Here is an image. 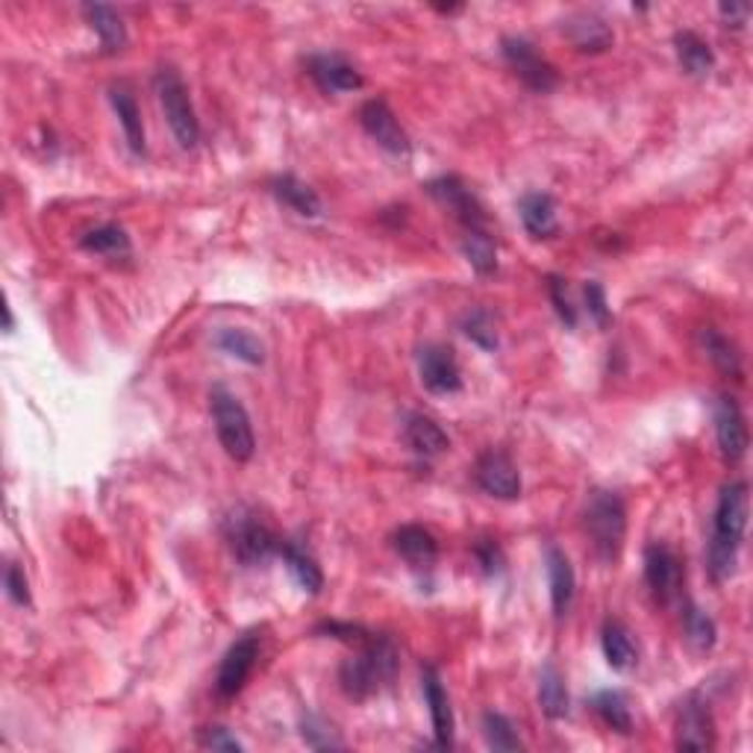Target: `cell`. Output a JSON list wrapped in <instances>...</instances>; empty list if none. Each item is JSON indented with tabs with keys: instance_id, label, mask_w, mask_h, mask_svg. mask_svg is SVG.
<instances>
[{
	"instance_id": "1",
	"label": "cell",
	"mask_w": 753,
	"mask_h": 753,
	"mask_svg": "<svg viewBox=\"0 0 753 753\" xmlns=\"http://www.w3.org/2000/svg\"><path fill=\"white\" fill-rule=\"evenodd\" d=\"M747 530V482H728L719 495V507L712 518L710 548H707V569L715 583L733 577L739 560V548L745 542Z\"/></svg>"
},
{
	"instance_id": "2",
	"label": "cell",
	"mask_w": 753,
	"mask_h": 753,
	"mask_svg": "<svg viewBox=\"0 0 753 753\" xmlns=\"http://www.w3.org/2000/svg\"><path fill=\"white\" fill-rule=\"evenodd\" d=\"M360 648L357 657L344 659L339 668V686L351 701H369L380 686L392 683L397 675V648L389 636L371 633Z\"/></svg>"
},
{
	"instance_id": "3",
	"label": "cell",
	"mask_w": 753,
	"mask_h": 753,
	"mask_svg": "<svg viewBox=\"0 0 753 753\" xmlns=\"http://www.w3.org/2000/svg\"><path fill=\"white\" fill-rule=\"evenodd\" d=\"M583 527H586L592 551L601 562H615L622 556L624 539H627V507L618 491L595 489L588 495L586 512H583Z\"/></svg>"
},
{
	"instance_id": "4",
	"label": "cell",
	"mask_w": 753,
	"mask_h": 753,
	"mask_svg": "<svg viewBox=\"0 0 753 753\" xmlns=\"http://www.w3.org/2000/svg\"><path fill=\"white\" fill-rule=\"evenodd\" d=\"M210 406L221 447L227 450L230 459L247 463L256 450V436L245 403L238 401L233 392H227L224 385H215L210 392Z\"/></svg>"
},
{
	"instance_id": "5",
	"label": "cell",
	"mask_w": 753,
	"mask_h": 753,
	"mask_svg": "<svg viewBox=\"0 0 753 753\" xmlns=\"http://www.w3.org/2000/svg\"><path fill=\"white\" fill-rule=\"evenodd\" d=\"M153 92L159 97V106L166 113V121L174 132V139L180 148L192 150L201 141V121L194 113L192 97H189V86L174 68H159L153 77Z\"/></svg>"
},
{
	"instance_id": "6",
	"label": "cell",
	"mask_w": 753,
	"mask_h": 753,
	"mask_svg": "<svg viewBox=\"0 0 753 753\" xmlns=\"http://www.w3.org/2000/svg\"><path fill=\"white\" fill-rule=\"evenodd\" d=\"M224 539H227L233 556L245 569L265 565L274 553H280V539L251 509H236L233 516H227V521H224Z\"/></svg>"
},
{
	"instance_id": "7",
	"label": "cell",
	"mask_w": 753,
	"mask_h": 753,
	"mask_svg": "<svg viewBox=\"0 0 753 753\" xmlns=\"http://www.w3.org/2000/svg\"><path fill=\"white\" fill-rule=\"evenodd\" d=\"M500 53L507 65L518 74V79L524 83L527 88H533L539 95L551 92L560 83V74L553 68L551 62L544 60L542 53L535 51V44L524 35H503L500 39Z\"/></svg>"
},
{
	"instance_id": "8",
	"label": "cell",
	"mask_w": 753,
	"mask_h": 753,
	"mask_svg": "<svg viewBox=\"0 0 753 753\" xmlns=\"http://www.w3.org/2000/svg\"><path fill=\"white\" fill-rule=\"evenodd\" d=\"M256 657H259V630L242 633L230 645V650L221 659L219 677H215V694L221 701H233L245 689L247 677H251L256 666Z\"/></svg>"
},
{
	"instance_id": "9",
	"label": "cell",
	"mask_w": 753,
	"mask_h": 753,
	"mask_svg": "<svg viewBox=\"0 0 753 753\" xmlns=\"http://www.w3.org/2000/svg\"><path fill=\"white\" fill-rule=\"evenodd\" d=\"M686 580V565L683 560L677 556L675 548H668L666 542L648 544L645 551V583L654 592L657 601L668 604L680 595Z\"/></svg>"
},
{
	"instance_id": "10",
	"label": "cell",
	"mask_w": 753,
	"mask_h": 753,
	"mask_svg": "<svg viewBox=\"0 0 753 753\" xmlns=\"http://www.w3.org/2000/svg\"><path fill=\"white\" fill-rule=\"evenodd\" d=\"M362 130L369 132L371 139L392 157H406L410 153V136L397 121V115L392 113V106L385 104L383 97H371L360 109Z\"/></svg>"
},
{
	"instance_id": "11",
	"label": "cell",
	"mask_w": 753,
	"mask_h": 753,
	"mask_svg": "<svg viewBox=\"0 0 753 753\" xmlns=\"http://www.w3.org/2000/svg\"><path fill=\"white\" fill-rule=\"evenodd\" d=\"M424 189H427L442 206H447V210L454 212L456 221H459L465 230L486 227V210H482V203L477 201V194H474L459 177L454 174L436 177V180H429Z\"/></svg>"
},
{
	"instance_id": "12",
	"label": "cell",
	"mask_w": 753,
	"mask_h": 753,
	"mask_svg": "<svg viewBox=\"0 0 753 753\" xmlns=\"http://www.w3.org/2000/svg\"><path fill=\"white\" fill-rule=\"evenodd\" d=\"M474 480L486 495L498 500H516L521 498V474H518L516 463L509 459L503 450H486L480 454L477 465H474Z\"/></svg>"
},
{
	"instance_id": "13",
	"label": "cell",
	"mask_w": 753,
	"mask_h": 753,
	"mask_svg": "<svg viewBox=\"0 0 753 753\" xmlns=\"http://www.w3.org/2000/svg\"><path fill=\"white\" fill-rule=\"evenodd\" d=\"M421 385L433 394H456L463 389V371L447 344H424L418 351Z\"/></svg>"
},
{
	"instance_id": "14",
	"label": "cell",
	"mask_w": 753,
	"mask_h": 753,
	"mask_svg": "<svg viewBox=\"0 0 753 753\" xmlns=\"http://www.w3.org/2000/svg\"><path fill=\"white\" fill-rule=\"evenodd\" d=\"M715 745V721L710 703L701 694H689L677 712V747L680 751H710Z\"/></svg>"
},
{
	"instance_id": "15",
	"label": "cell",
	"mask_w": 753,
	"mask_h": 753,
	"mask_svg": "<svg viewBox=\"0 0 753 753\" xmlns=\"http://www.w3.org/2000/svg\"><path fill=\"white\" fill-rule=\"evenodd\" d=\"M307 74L325 95H344L362 88V74L342 53H312L307 60Z\"/></svg>"
},
{
	"instance_id": "16",
	"label": "cell",
	"mask_w": 753,
	"mask_h": 753,
	"mask_svg": "<svg viewBox=\"0 0 753 753\" xmlns=\"http://www.w3.org/2000/svg\"><path fill=\"white\" fill-rule=\"evenodd\" d=\"M715 436H719V447L724 459L736 463L747 454L751 436H747L745 415L739 410V403L733 397H719L715 401Z\"/></svg>"
},
{
	"instance_id": "17",
	"label": "cell",
	"mask_w": 753,
	"mask_h": 753,
	"mask_svg": "<svg viewBox=\"0 0 753 753\" xmlns=\"http://www.w3.org/2000/svg\"><path fill=\"white\" fill-rule=\"evenodd\" d=\"M421 689H424V701H427L429 719H433L436 747L447 751V747H454V710H450V698H447V689L442 686V677H438L433 666L424 668Z\"/></svg>"
},
{
	"instance_id": "18",
	"label": "cell",
	"mask_w": 753,
	"mask_h": 753,
	"mask_svg": "<svg viewBox=\"0 0 753 753\" xmlns=\"http://www.w3.org/2000/svg\"><path fill=\"white\" fill-rule=\"evenodd\" d=\"M544 569H548V586H551V604L556 618H565L574 604V592H577V577H574V565L560 551L556 544L544 548Z\"/></svg>"
},
{
	"instance_id": "19",
	"label": "cell",
	"mask_w": 753,
	"mask_h": 753,
	"mask_svg": "<svg viewBox=\"0 0 753 753\" xmlns=\"http://www.w3.org/2000/svg\"><path fill=\"white\" fill-rule=\"evenodd\" d=\"M392 548L397 551V556H401V560L415 571L433 569L438 560L436 535L429 533L427 527H421V524L397 527L392 535Z\"/></svg>"
},
{
	"instance_id": "20",
	"label": "cell",
	"mask_w": 753,
	"mask_h": 753,
	"mask_svg": "<svg viewBox=\"0 0 753 753\" xmlns=\"http://www.w3.org/2000/svg\"><path fill=\"white\" fill-rule=\"evenodd\" d=\"M562 30H565L569 42L574 44L580 53H604L609 51L615 42L613 26L606 24L601 15H595V12H577V15H571Z\"/></svg>"
},
{
	"instance_id": "21",
	"label": "cell",
	"mask_w": 753,
	"mask_h": 753,
	"mask_svg": "<svg viewBox=\"0 0 753 753\" xmlns=\"http://www.w3.org/2000/svg\"><path fill=\"white\" fill-rule=\"evenodd\" d=\"M601 648H604L606 666L613 671H630L639 662V645L633 639L630 627L618 618H606L601 630Z\"/></svg>"
},
{
	"instance_id": "22",
	"label": "cell",
	"mask_w": 753,
	"mask_h": 753,
	"mask_svg": "<svg viewBox=\"0 0 753 753\" xmlns=\"http://www.w3.org/2000/svg\"><path fill=\"white\" fill-rule=\"evenodd\" d=\"M518 215H521V224L533 238H553L560 233L556 203H553L548 192H527L518 201Z\"/></svg>"
},
{
	"instance_id": "23",
	"label": "cell",
	"mask_w": 753,
	"mask_h": 753,
	"mask_svg": "<svg viewBox=\"0 0 753 753\" xmlns=\"http://www.w3.org/2000/svg\"><path fill=\"white\" fill-rule=\"evenodd\" d=\"M403 442L410 445L412 454L418 456H438L445 454L450 447V438L436 421L429 415H421V412H410L406 421H403Z\"/></svg>"
},
{
	"instance_id": "24",
	"label": "cell",
	"mask_w": 753,
	"mask_h": 753,
	"mask_svg": "<svg viewBox=\"0 0 753 753\" xmlns=\"http://www.w3.org/2000/svg\"><path fill=\"white\" fill-rule=\"evenodd\" d=\"M109 104H113L115 115H118V124H121L124 139H127V148L136 153V157H145V121H141V109L136 104V97L127 86H113L109 88Z\"/></svg>"
},
{
	"instance_id": "25",
	"label": "cell",
	"mask_w": 753,
	"mask_h": 753,
	"mask_svg": "<svg viewBox=\"0 0 753 753\" xmlns=\"http://www.w3.org/2000/svg\"><path fill=\"white\" fill-rule=\"evenodd\" d=\"M268 189H272V194L283 203V206H289L291 212H298L300 219H318L321 210H325L316 189L304 183V180H298L295 174L274 177L272 183H268Z\"/></svg>"
},
{
	"instance_id": "26",
	"label": "cell",
	"mask_w": 753,
	"mask_h": 753,
	"mask_svg": "<svg viewBox=\"0 0 753 753\" xmlns=\"http://www.w3.org/2000/svg\"><path fill=\"white\" fill-rule=\"evenodd\" d=\"M83 15H86L88 26L97 33V39H100L104 53H118L127 47V26H124L121 15L113 7H106V3H86Z\"/></svg>"
},
{
	"instance_id": "27",
	"label": "cell",
	"mask_w": 753,
	"mask_h": 753,
	"mask_svg": "<svg viewBox=\"0 0 753 753\" xmlns=\"http://www.w3.org/2000/svg\"><path fill=\"white\" fill-rule=\"evenodd\" d=\"M280 556H283V562H286V569H289L291 577H295V583H298L304 592L318 595V592L325 588V574H321V565H318L316 556H312L307 548H300L298 542H280Z\"/></svg>"
},
{
	"instance_id": "28",
	"label": "cell",
	"mask_w": 753,
	"mask_h": 753,
	"mask_svg": "<svg viewBox=\"0 0 753 753\" xmlns=\"http://www.w3.org/2000/svg\"><path fill=\"white\" fill-rule=\"evenodd\" d=\"M675 51L680 65H683V71L686 74H692V77H707L712 71V65H715V53H712L710 42L701 39L694 30H680V33L675 35Z\"/></svg>"
},
{
	"instance_id": "29",
	"label": "cell",
	"mask_w": 753,
	"mask_h": 753,
	"mask_svg": "<svg viewBox=\"0 0 753 753\" xmlns=\"http://www.w3.org/2000/svg\"><path fill=\"white\" fill-rule=\"evenodd\" d=\"M698 342H701L707 360H710L721 374L736 376V380L742 376V353H739L736 344L730 342L721 330H715V327H701V330H698Z\"/></svg>"
},
{
	"instance_id": "30",
	"label": "cell",
	"mask_w": 753,
	"mask_h": 753,
	"mask_svg": "<svg viewBox=\"0 0 753 753\" xmlns=\"http://www.w3.org/2000/svg\"><path fill=\"white\" fill-rule=\"evenodd\" d=\"M592 710H595V715L601 721H604L606 728L615 730V733H622V736H630L633 733V712H630V703H627V698H624L618 689H601V692L592 694Z\"/></svg>"
},
{
	"instance_id": "31",
	"label": "cell",
	"mask_w": 753,
	"mask_h": 753,
	"mask_svg": "<svg viewBox=\"0 0 753 753\" xmlns=\"http://www.w3.org/2000/svg\"><path fill=\"white\" fill-rule=\"evenodd\" d=\"M539 707L551 721H562L569 715V689H565V680H562L560 668L548 662L539 675Z\"/></svg>"
},
{
	"instance_id": "32",
	"label": "cell",
	"mask_w": 753,
	"mask_h": 753,
	"mask_svg": "<svg viewBox=\"0 0 753 753\" xmlns=\"http://www.w3.org/2000/svg\"><path fill=\"white\" fill-rule=\"evenodd\" d=\"M215 348L221 353H227L233 360L247 362V365H263L265 362V348L263 342L256 339L254 333H247L242 327H224L215 336Z\"/></svg>"
},
{
	"instance_id": "33",
	"label": "cell",
	"mask_w": 753,
	"mask_h": 753,
	"mask_svg": "<svg viewBox=\"0 0 753 753\" xmlns=\"http://www.w3.org/2000/svg\"><path fill=\"white\" fill-rule=\"evenodd\" d=\"M463 254L465 259L471 263L474 272L482 274V277L498 268V247H495V238H491L489 227L465 230Z\"/></svg>"
},
{
	"instance_id": "34",
	"label": "cell",
	"mask_w": 753,
	"mask_h": 753,
	"mask_svg": "<svg viewBox=\"0 0 753 753\" xmlns=\"http://www.w3.org/2000/svg\"><path fill=\"white\" fill-rule=\"evenodd\" d=\"M79 247L97 256H127L130 254V236L118 224H100L79 238Z\"/></svg>"
},
{
	"instance_id": "35",
	"label": "cell",
	"mask_w": 753,
	"mask_h": 753,
	"mask_svg": "<svg viewBox=\"0 0 753 753\" xmlns=\"http://www.w3.org/2000/svg\"><path fill=\"white\" fill-rule=\"evenodd\" d=\"M683 630H686V639H689V645H692L698 654H707V650L715 648V639H719V627H715V622H712V615L703 613L701 606L686 604Z\"/></svg>"
},
{
	"instance_id": "36",
	"label": "cell",
	"mask_w": 753,
	"mask_h": 753,
	"mask_svg": "<svg viewBox=\"0 0 753 753\" xmlns=\"http://www.w3.org/2000/svg\"><path fill=\"white\" fill-rule=\"evenodd\" d=\"M463 333L471 339L482 351H495L498 348V327H495V316L489 309H468L463 316Z\"/></svg>"
},
{
	"instance_id": "37",
	"label": "cell",
	"mask_w": 753,
	"mask_h": 753,
	"mask_svg": "<svg viewBox=\"0 0 753 753\" xmlns=\"http://www.w3.org/2000/svg\"><path fill=\"white\" fill-rule=\"evenodd\" d=\"M482 736H486V745L491 747V751H521V739H518L516 728H512V721L507 719V715H500V712H486L482 715Z\"/></svg>"
},
{
	"instance_id": "38",
	"label": "cell",
	"mask_w": 753,
	"mask_h": 753,
	"mask_svg": "<svg viewBox=\"0 0 753 753\" xmlns=\"http://www.w3.org/2000/svg\"><path fill=\"white\" fill-rule=\"evenodd\" d=\"M548 295H551V304L553 309H556V316H560V321L569 330H574L577 327V307H574V300H571V291H569V280L565 277H560V274H551L548 277Z\"/></svg>"
},
{
	"instance_id": "39",
	"label": "cell",
	"mask_w": 753,
	"mask_h": 753,
	"mask_svg": "<svg viewBox=\"0 0 753 753\" xmlns=\"http://www.w3.org/2000/svg\"><path fill=\"white\" fill-rule=\"evenodd\" d=\"M300 736L312 751H339V747H344V742L336 736L333 728H327L325 721L316 719V715H307L300 721Z\"/></svg>"
},
{
	"instance_id": "40",
	"label": "cell",
	"mask_w": 753,
	"mask_h": 753,
	"mask_svg": "<svg viewBox=\"0 0 753 753\" xmlns=\"http://www.w3.org/2000/svg\"><path fill=\"white\" fill-rule=\"evenodd\" d=\"M471 551L486 577H498L500 571H503V562L507 560H503V551H500V544L495 539H477Z\"/></svg>"
},
{
	"instance_id": "41",
	"label": "cell",
	"mask_w": 753,
	"mask_h": 753,
	"mask_svg": "<svg viewBox=\"0 0 753 753\" xmlns=\"http://www.w3.org/2000/svg\"><path fill=\"white\" fill-rule=\"evenodd\" d=\"M583 295H586V309H588V318L595 321L601 330H606L609 327V321H613V309H609V300H606V291L601 283H586V289H583Z\"/></svg>"
},
{
	"instance_id": "42",
	"label": "cell",
	"mask_w": 753,
	"mask_h": 753,
	"mask_svg": "<svg viewBox=\"0 0 753 753\" xmlns=\"http://www.w3.org/2000/svg\"><path fill=\"white\" fill-rule=\"evenodd\" d=\"M3 586H7L9 601L15 606H30V583H26L24 571L15 562H9L7 571H3Z\"/></svg>"
},
{
	"instance_id": "43",
	"label": "cell",
	"mask_w": 753,
	"mask_h": 753,
	"mask_svg": "<svg viewBox=\"0 0 753 753\" xmlns=\"http://www.w3.org/2000/svg\"><path fill=\"white\" fill-rule=\"evenodd\" d=\"M316 633H325V636H333V639L351 641V645H362V641L371 636L365 627H360V624H351V622H325V624H318Z\"/></svg>"
},
{
	"instance_id": "44",
	"label": "cell",
	"mask_w": 753,
	"mask_h": 753,
	"mask_svg": "<svg viewBox=\"0 0 753 753\" xmlns=\"http://www.w3.org/2000/svg\"><path fill=\"white\" fill-rule=\"evenodd\" d=\"M198 742L203 747H212V751H242L245 747L227 728H203Z\"/></svg>"
},
{
	"instance_id": "45",
	"label": "cell",
	"mask_w": 753,
	"mask_h": 753,
	"mask_svg": "<svg viewBox=\"0 0 753 753\" xmlns=\"http://www.w3.org/2000/svg\"><path fill=\"white\" fill-rule=\"evenodd\" d=\"M719 12H721V18L728 21V24L745 26L747 15H751V7H747V3H721Z\"/></svg>"
},
{
	"instance_id": "46",
	"label": "cell",
	"mask_w": 753,
	"mask_h": 753,
	"mask_svg": "<svg viewBox=\"0 0 753 753\" xmlns=\"http://www.w3.org/2000/svg\"><path fill=\"white\" fill-rule=\"evenodd\" d=\"M3 316H7V333H12V330H15V318H12V309L3 307Z\"/></svg>"
}]
</instances>
